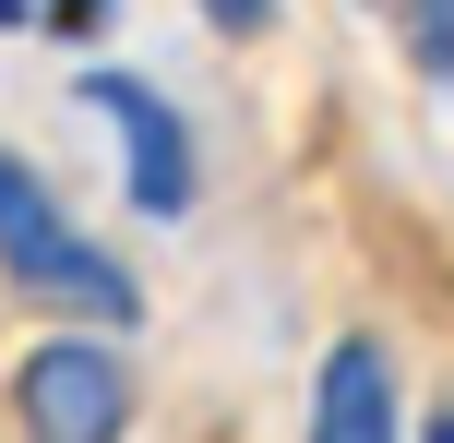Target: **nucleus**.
I'll use <instances>...</instances> for the list:
<instances>
[{"label":"nucleus","instance_id":"f257e3e1","mask_svg":"<svg viewBox=\"0 0 454 443\" xmlns=\"http://www.w3.org/2000/svg\"><path fill=\"white\" fill-rule=\"evenodd\" d=\"M0 264H12V276L36 288V300L84 312V324H108V336H120V324L144 312V288L120 276V264L96 252V240L72 228L60 204H48V180H36L24 156H0Z\"/></svg>","mask_w":454,"mask_h":443},{"label":"nucleus","instance_id":"f03ea898","mask_svg":"<svg viewBox=\"0 0 454 443\" xmlns=\"http://www.w3.org/2000/svg\"><path fill=\"white\" fill-rule=\"evenodd\" d=\"M12 420L24 443H120L132 431V360L108 336H48L12 372Z\"/></svg>","mask_w":454,"mask_h":443},{"label":"nucleus","instance_id":"7ed1b4c3","mask_svg":"<svg viewBox=\"0 0 454 443\" xmlns=\"http://www.w3.org/2000/svg\"><path fill=\"white\" fill-rule=\"evenodd\" d=\"M84 108L120 132L132 204H144V216H180V204H192V120L168 108L156 84H132V72H84Z\"/></svg>","mask_w":454,"mask_h":443},{"label":"nucleus","instance_id":"20e7f679","mask_svg":"<svg viewBox=\"0 0 454 443\" xmlns=\"http://www.w3.org/2000/svg\"><path fill=\"white\" fill-rule=\"evenodd\" d=\"M311 443H407V420H395V372L371 336H335L311 372Z\"/></svg>","mask_w":454,"mask_h":443},{"label":"nucleus","instance_id":"39448f33","mask_svg":"<svg viewBox=\"0 0 454 443\" xmlns=\"http://www.w3.org/2000/svg\"><path fill=\"white\" fill-rule=\"evenodd\" d=\"M407 60L431 72V84H454V0H419L407 12Z\"/></svg>","mask_w":454,"mask_h":443},{"label":"nucleus","instance_id":"423d86ee","mask_svg":"<svg viewBox=\"0 0 454 443\" xmlns=\"http://www.w3.org/2000/svg\"><path fill=\"white\" fill-rule=\"evenodd\" d=\"M204 24H215V36H263L275 0H204Z\"/></svg>","mask_w":454,"mask_h":443},{"label":"nucleus","instance_id":"0eeeda50","mask_svg":"<svg viewBox=\"0 0 454 443\" xmlns=\"http://www.w3.org/2000/svg\"><path fill=\"white\" fill-rule=\"evenodd\" d=\"M96 12H108V0H60V24H96Z\"/></svg>","mask_w":454,"mask_h":443},{"label":"nucleus","instance_id":"6e6552de","mask_svg":"<svg viewBox=\"0 0 454 443\" xmlns=\"http://www.w3.org/2000/svg\"><path fill=\"white\" fill-rule=\"evenodd\" d=\"M431 443H454V407H442V420H431Z\"/></svg>","mask_w":454,"mask_h":443},{"label":"nucleus","instance_id":"1a4fd4ad","mask_svg":"<svg viewBox=\"0 0 454 443\" xmlns=\"http://www.w3.org/2000/svg\"><path fill=\"white\" fill-rule=\"evenodd\" d=\"M0 24H24V0H0Z\"/></svg>","mask_w":454,"mask_h":443}]
</instances>
